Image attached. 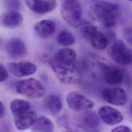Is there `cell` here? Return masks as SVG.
Wrapping results in <instances>:
<instances>
[{"mask_svg":"<svg viewBox=\"0 0 132 132\" xmlns=\"http://www.w3.org/2000/svg\"><path fill=\"white\" fill-rule=\"evenodd\" d=\"M93 11L97 19L107 28H113L117 25L120 7L118 4L104 1H95Z\"/></svg>","mask_w":132,"mask_h":132,"instance_id":"1","label":"cell"},{"mask_svg":"<svg viewBox=\"0 0 132 132\" xmlns=\"http://www.w3.org/2000/svg\"><path fill=\"white\" fill-rule=\"evenodd\" d=\"M60 11L62 18L70 26L77 27L84 23L81 6L79 1H62Z\"/></svg>","mask_w":132,"mask_h":132,"instance_id":"2","label":"cell"},{"mask_svg":"<svg viewBox=\"0 0 132 132\" xmlns=\"http://www.w3.org/2000/svg\"><path fill=\"white\" fill-rule=\"evenodd\" d=\"M48 63L55 76L61 82L67 84H77L79 82L80 74L72 65L61 64L56 62L53 58L48 60Z\"/></svg>","mask_w":132,"mask_h":132,"instance_id":"3","label":"cell"},{"mask_svg":"<svg viewBox=\"0 0 132 132\" xmlns=\"http://www.w3.org/2000/svg\"><path fill=\"white\" fill-rule=\"evenodd\" d=\"M15 89L18 93L32 98L41 97L45 93L43 84L34 78L18 81L15 84Z\"/></svg>","mask_w":132,"mask_h":132,"instance_id":"4","label":"cell"},{"mask_svg":"<svg viewBox=\"0 0 132 132\" xmlns=\"http://www.w3.org/2000/svg\"><path fill=\"white\" fill-rule=\"evenodd\" d=\"M109 54L111 58L118 64L126 65L132 64V53L121 40L113 42Z\"/></svg>","mask_w":132,"mask_h":132,"instance_id":"5","label":"cell"},{"mask_svg":"<svg viewBox=\"0 0 132 132\" xmlns=\"http://www.w3.org/2000/svg\"><path fill=\"white\" fill-rule=\"evenodd\" d=\"M66 101L69 108L75 111H87L94 106V103L91 100L75 91L69 93L67 95Z\"/></svg>","mask_w":132,"mask_h":132,"instance_id":"6","label":"cell"},{"mask_svg":"<svg viewBox=\"0 0 132 132\" xmlns=\"http://www.w3.org/2000/svg\"><path fill=\"white\" fill-rule=\"evenodd\" d=\"M102 96L106 102L115 106L124 105L128 100L125 90L118 87L104 89L102 92Z\"/></svg>","mask_w":132,"mask_h":132,"instance_id":"7","label":"cell"},{"mask_svg":"<svg viewBox=\"0 0 132 132\" xmlns=\"http://www.w3.org/2000/svg\"><path fill=\"white\" fill-rule=\"evenodd\" d=\"M101 67L103 71L104 80L107 84L116 86L122 82L124 74L120 69L104 63L101 64Z\"/></svg>","mask_w":132,"mask_h":132,"instance_id":"8","label":"cell"},{"mask_svg":"<svg viewBox=\"0 0 132 132\" xmlns=\"http://www.w3.org/2000/svg\"><path fill=\"white\" fill-rule=\"evenodd\" d=\"M98 114L104 122L109 125L118 124L124 119L122 113L120 111L107 105L101 107L98 110Z\"/></svg>","mask_w":132,"mask_h":132,"instance_id":"9","label":"cell"},{"mask_svg":"<svg viewBox=\"0 0 132 132\" xmlns=\"http://www.w3.org/2000/svg\"><path fill=\"white\" fill-rule=\"evenodd\" d=\"M37 118L36 112L31 108L14 116V123L19 130L31 127Z\"/></svg>","mask_w":132,"mask_h":132,"instance_id":"10","label":"cell"},{"mask_svg":"<svg viewBox=\"0 0 132 132\" xmlns=\"http://www.w3.org/2000/svg\"><path fill=\"white\" fill-rule=\"evenodd\" d=\"M10 72L16 77H24L34 74L37 70L35 64L29 61L11 62L8 64Z\"/></svg>","mask_w":132,"mask_h":132,"instance_id":"11","label":"cell"},{"mask_svg":"<svg viewBox=\"0 0 132 132\" xmlns=\"http://www.w3.org/2000/svg\"><path fill=\"white\" fill-rule=\"evenodd\" d=\"M6 48L9 56L13 58L22 57L27 52L25 43L18 38L9 39L7 42Z\"/></svg>","mask_w":132,"mask_h":132,"instance_id":"12","label":"cell"},{"mask_svg":"<svg viewBox=\"0 0 132 132\" xmlns=\"http://www.w3.org/2000/svg\"><path fill=\"white\" fill-rule=\"evenodd\" d=\"M25 3L28 7L33 12L37 14H43L53 11L56 7L55 1H26Z\"/></svg>","mask_w":132,"mask_h":132,"instance_id":"13","label":"cell"},{"mask_svg":"<svg viewBox=\"0 0 132 132\" xmlns=\"http://www.w3.org/2000/svg\"><path fill=\"white\" fill-rule=\"evenodd\" d=\"M77 54L72 48L64 47L59 49L55 54L54 59L59 63L65 65H72L76 60Z\"/></svg>","mask_w":132,"mask_h":132,"instance_id":"14","label":"cell"},{"mask_svg":"<svg viewBox=\"0 0 132 132\" xmlns=\"http://www.w3.org/2000/svg\"><path fill=\"white\" fill-rule=\"evenodd\" d=\"M43 104L44 108L53 116H56L60 113L62 108L61 98L56 94L46 96L43 100Z\"/></svg>","mask_w":132,"mask_h":132,"instance_id":"15","label":"cell"},{"mask_svg":"<svg viewBox=\"0 0 132 132\" xmlns=\"http://www.w3.org/2000/svg\"><path fill=\"white\" fill-rule=\"evenodd\" d=\"M56 24L51 20H42L34 26V30L37 35L43 39H46L53 35Z\"/></svg>","mask_w":132,"mask_h":132,"instance_id":"16","label":"cell"},{"mask_svg":"<svg viewBox=\"0 0 132 132\" xmlns=\"http://www.w3.org/2000/svg\"><path fill=\"white\" fill-rule=\"evenodd\" d=\"M88 41L95 50L101 51L105 49L108 45V40L105 34L99 31L97 28L91 35Z\"/></svg>","mask_w":132,"mask_h":132,"instance_id":"17","label":"cell"},{"mask_svg":"<svg viewBox=\"0 0 132 132\" xmlns=\"http://www.w3.org/2000/svg\"><path fill=\"white\" fill-rule=\"evenodd\" d=\"M23 20L22 15L19 12L9 11L2 17L1 23L6 28H14L21 25Z\"/></svg>","mask_w":132,"mask_h":132,"instance_id":"18","label":"cell"},{"mask_svg":"<svg viewBox=\"0 0 132 132\" xmlns=\"http://www.w3.org/2000/svg\"><path fill=\"white\" fill-rule=\"evenodd\" d=\"M80 124L87 130L95 129L100 124V118L96 112L89 111L83 115Z\"/></svg>","mask_w":132,"mask_h":132,"instance_id":"19","label":"cell"},{"mask_svg":"<svg viewBox=\"0 0 132 132\" xmlns=\"http://www.w3.org/2000/svg\"><path fill=\"white\" fill-rule=\"evenodd\" d=\"M54 129L53 122L44 116L37 118L31 127V130L34 132H52Z\"/></svg>","mask_w":132,"mask_h":132,"instance_id":"20","label":"cell"},{"mask_svg":"<svg viewBox=\"0 0 132 132\" xmlns=\"http://www.w3.org/2000/svg\"><path fill=\"white\" fill-rule=\"evenodd\" d=\"M57 41L63 46H69L75 43V38L71 32L67 30H63L58 33Z\"/></svg>","mask_w":132,"mask_h":132,"instance_id":"21","label":"cell"},{"mask_svg":"<svg viewBox=\"0 0 132 132\" xmlns=\"http://www.w3.org/2000/svg\"><path fill=\"white\" fill-rule=\"evenodd\" d=\"M10 107L13 116L31 108L30 104L28 102L21 99H14L12 101Z\"/></svg>","mask_w":132,"mask_h":132,"instance_id":"22","label":"cell"},{"mask_svg":"<svg viewBox=\"0 0 132 132\" xmlns=\"http://www.w3.org/2000/svg\"><path fill=\"white\" fill-rule=\"evenodd\" d=\"M4 3L9 11H17L21 6V2L19 1H6Z\"/></svg>","mask_w":132,"mask_h":132,"instance_id":"23","label":"cell"},{"mask_svg":"<svg viewBox=\"0 0 132 132\" xmlns=\"http://www.w3.org/2000/svg\"><path fill=\"white\" fill-rule=\"evenodd\" d=\"M123 37L125 41L132 46V26H129L123 30Z\"/></svg>","mask_w":132,"mask_h":132,"instance_id":"24","label":"cell"},{"mask_svg":"<svg viewBox=\"0 0 132 132\" xmlns=\"http://www.w3.org/2000/svg\"><path fill=\"white\" fill-rule=\"evenodd\" d=\"M9 76L8 72L7 69L1 64H0V82L6 80Z\"/></svg>","mask_w":132,"mask_h":132,"instance_id":"25","label":"cell"},{"mask_svg":"<svg viewBox=\"0 0 132 132\" xmlns=\"http://www.w3.org/2000/svg\"><path fill=\"white\" fill-rule=\"evenodd\" d=\"M111 132H132V129L126 125H119L113 128Z\"/></svg>","mask_w":132,"mask_h":132,"instance_id":"26","label":"cell"},{"mask_svg":"<svg viewBox=\"0 0 132 132\" xmlns=\"http://www.w3.org/2000/svg\"><path fill=\"white\" fill-rule=\"evenodd\" d=\"M5 108L4 104L0 101V119L2 118L5 114Z\"/></svg>","mask_w":132,"mask_h":132,"instance_id":"27","label":"cell"},{"mask_svg":"<svg viewBox=\"0 0 132 132\" xmlns=\"http://www.w3.org/2000/svg\"><path fill=\"white\" fill-rule=\"evenodd\" d=\"M88 132H100V131L99 130H98L97 129H95L89 130L88 131Z\"/></svg>","mask_w":132,"mask_h":132,"instance_id":"28","label":"cell"},{"mask_svg":"<svg viewBox=\"0 0 132 132\" xmlns=\"http://www.w3.org/2000/svg\"><path fill=\"white\" fill-rule=\"evenodd\" d=\"M130 112H131V113H132V104H131V106H130Z\"/></svg>","mask_w":132,"mask_h":132,"instance_id":"29","label":"cell"},{"mask_svg":"<svg viewBox=\"0 0 132 132\" xmlns=\"http://www.w3.org/2000/svg\"><path fill=\"white\" fill-rule=\"evenodd\" d=\"M63 132H71V131H63Z\"/></svg>","mask_w":132,"mask_h":132,"instance_id":"30","label":"cell"},{"mask_svg":"<svg viewBox=\"0 0 132 132\" xmlns=\"http://www.w3.org/2000/svg\"><path fill=\"white\" fill-rule=\"evenodd\" d=\"M131 87H132V80H131Z\"/></svg>","mask_w":132,"mask_h":132,"instance_id":"31","label":"cell"},{"mask_svg":"<svg viewBox=\"0 0 132 132\" xmlns=\"http://www.w3.org/2000/svg\"><path fill=\"white\" fill-rule=\"evenodd\" d=\"M0 41H1V40H0Z\"/></svg>","mask_w":132,"mask_h":132,"instance_id":"32","label":"cell"}]
</instances>
